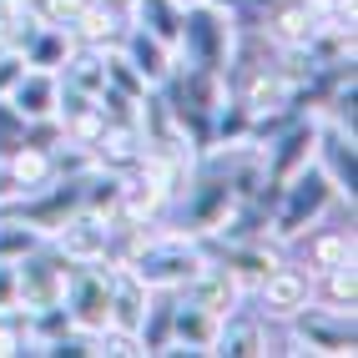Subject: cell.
<instances>
[{"instance_id": "2", "label": "cell", "mask_w": 358, "mask_h": 358, "mask_svg": "<svg viewBox=\"0 0 358 358\" xmlns=\"http://www.w3.org/2000/svg\"><path fill=\"white\" fill-rule=\"evenodd\" d=\"M202 262H207V252H202V243H192V237H162V243H147V237H141L136 252L122 262V268L136 282H147V288H182Z\"/></svg>"}, {"instance_id": "24", "label": "cell", "mask_w": 358, "mask_h": 358, "mask_svg": "<svg viewBox=\"0 0 358 358\" xmlns=\"http://www.w3.org/2000/svg\"><path fill=\"white\" fill-rule=\"evenodd\" d=\"M323 278H328V298L333 303H348L353 308V298H358V278H353V262H338V268H323Z\"/></svg>"}, {"instance_id": "26", "label": "cell", "mask_w": 358, "mask_h": 358, "mask_svg": "<svg viewBox=\"0 0 358 358\" xmlns=\"http://www.w3.org/2000/svg\"><path fill=\"white\" fill-rule=\"evenodd\" d=\"M20 308V273L15 262H0V313H15Z\"/></svg>"}, {"instance_id": "16", "label": "cell", "mask_w": 358, "mask_h": 358, "mask_svg": "<svg viewBox=\"0 0 358 358\" xmlns=\"http://www.w3.org/2000/svg\"><path fill=\"white\" fill-rule=\"evenodd\" d=\"M172 308H177V288H152L147 318L136 328L141 353H166V343H172Z\"/></svg>"}, {"instance_id": "17", "label": "cell", "mask_w": 358, "mask_h": 358, "mask_svg": "<svg viewBox=\"0 0 358 358\" xmlns=\"http://www.w3.org/2000/svg\"><path fill=\"white\" fill-rule=\"evenodd\" d=\"M56 71H61L56 76L61 86H76V91H91V96H96L106 86V51H96V45H71Z\"/></svg>"}, {"instance_id": "25", "label": "cell", "mask_w": 358, "mask_h": 358, "mask_svg": "<svg viewBox=\"0 0 358 358\" xmlns=\"http://www.w3.org/2000/svg\"><path fill=\"white\" fill-rule=\"evenodd\" d=\"M338 262H353V243L348 237H323V243L313 248V268H338Z\"/></svg>"}, {"instance_id": "14", "label": "cell", "mask_w": 358, "mask_h": 358, "mask_svg": "<svg viewBox=\"0 0 358 358\" xmlns=\"http://www.w3.org/2000/svg\"><path fill=\"white\" fill-rule=\"evenodd\" d=\"M257 288H262V303H268V313H278V318L298 313V308L313 298V282H308L303 268H273L268 278L257 282Z\"/></svg>"}, {"instance_id": "12", "label": "cell", "mask_w": 358, "mask_h": 358, "mask_svg": "<svg viewBox=\"0 0 358 358\" xmlns=\"http://www.w3.org/2000/svg\"><path fill=\"white\" fill-rule=\"evenodd\" d=\"M56 91H61V81H56V71H36V66H26L20 71V81L10 86V106L26 116V122H51L56 116Z\"/></svg>"}, {"instance_id": "19", "label": "cell", "mask_w": 358, "mask_h": 358, "mask_svg": "<svg viewBox=\"0 0 358 358\" xmlns=\"http://www.w3.org/2000/svg\"><path fill=\"white\" fill-rule=\"evenodd\" d=\"M71 51V31L61 26V20H41V26L31 31V41L20 45V56H26V66L36 71H56Z\"/></svg>"}, {"instance_id": "20", "label": "cell", "mask_w": 358, "mask_h": 358, "mask_svg": "<svg viewBox=\"0 0 358 358\" xmlns=\"http://www.w3.org/2000/svg\"><path fill=\"white\" fill-rule=\"evenodd\" d=\"M212 353H232V358H248V353H262V328L248 323V318H232L217 328V338H212Z\"/></svg>"}, {"instance_id": "23", "label": "cell", "mask_w": 358, "mask_h": 358, "mask_svg": "<svg viewBox=\"0 0 358 358\" xmlns=\"http://www.w3.org/2000/svg\"><path fill=\"white\" fill-rule=\"evenodd\" d=\"M106 86H116V91H127V96L131 101H141V96H147V81H141V71L122 56V51H106Z\"/></svg>"}, {"instance_id": "5", "label": "cell", "mask_w": 358, "mask_h": 358, "mask_svg": "<svg viewBox=\"0 0 358 358\" xmlns=\"http://www.w3.org/2000/svg\"><path fill=\"white\" fill-rule=\"evenodd\" d=\"M243 202L237 197V182H232V166H217V172H202L192 182V197H187V232L212 237L222 232V222L232 217V207Z\"/></svg>"}, {"instance_id": "28", "label": "cell", "mask_w": 358, "mask_h": 358, "mask_svg": "<svg viewBox=\"0 0 358 358\" xmlns=\"http://www.w3.org/2000/svg\"><path fill=\"white\" fill-rule=\"evenodd\" d=\"M207 6H217V10H237V0H207Z\"/></svg>"}, {"instance_id": "8", "label": "cell", "mask_w": 358, "mask_h": 358, "mask_svg": "<svg viewBox=\"0 0 358 358\" xmlns=\"http://www.w3.org/2000/svg\"><path fill=\"white\" fill-rule=\"evenodd\" d=\"M313 162L323 166V177L333 182V197H348V207L358 202V152H353V136L338 127H318V152Z\"/></svg>"}, {"instance_id": "13", "label": "cell", "mask_w": 358, "mask_h": 358, "mask_svg": "<svg viewBox=\"0 0 358 358\" xmlns=\"http://www.w3.org/2000/svg\"><path fill=\"white\" fill-rule=\"evenodd\" d=\"M147 298H152L147 282H136L127 268H116L111 273V313H106V328H122V333L136 338L141 318H147Z\"/></svg>"}, {"instance_id": "6", "label": "cell", "mask_w": 358, "mask_h": 358, "mask_svg": "<svg viewBox=\"0 0 358 358\" xmlns=\"http://www.w3.org/2000/svg\"><path fill=\"white\" fill-rule=\"evenodd\" d=\"M288 318H293V343H298V348H313V353H353V348H358L353 313L303 303L298 313H288Z\"/></svg>"}, {"instance_id": "21", "label": "cell", "mask_w": 358, "mask_h": 358, "mask_svg": "<svg viewBox=\"0 0 358 358\" xmlns=\"http://www.w3.org/2000/svg\"><path fill=\"white\" fill-rule=\"evenodd\" d=\"M136 15H141V31H152L157 41L177 45V26H182L177 0H136Z\"/></svg>"}, {"instance_id": "27", "label": "cell", "mask_w": 358, "mask_h": 358, "mask_svg": "<svg viewBox=\"0 0 358 358\" xmlns=\"http://www.w3.org/2000/svg\"><path fill=\"white\" fill-rule=\"evenodd\" d=\"M20 71H26V56H20V51H0V96H10V86L20 81Z\"/></svg>"}, {"instance_id": "1", "label": "cell", "mask_w": 358, "mask_h": 358, "mask_svg": "<svg viewBox=\"0 0 358 358\" xmlns=\"http://www.w3.org/2000/svg\"><path fill=\"white\" fill-rule=\"evenodd\" d=\"M333 202V182L323 177V166L318 162H308L298 177H288L278 187V197H273V212H268V227L278 243H293V237H303L308 227H313L323 212Z\"/></svg>"}, {"instance_id": "29", "label": "cell", "mask_w": 358, "mask_h": 358, "mask_svg": "<svg viewBox=\"0 0 358 358\" xmlns=\"http://www.w3.org/2000/svg\"><path fill=\"white\" fill-rule=\"evenodd\" d=\"M10 6H31V10H41V0H10Z\"/></svg>"}, {"instance_id": "7", "label": "cell", "mask_w": 358, "mask_h": 358, "mask_svg": "<svg viewBox=\"0 0 358 358\" xmlns=\"http://www.w3.org/2000/svg\"><path fill=\"white\" fill-rule=\"evenodd\" d=\"M15 273H20V308H51L66 293L71 262L56 248H36V252H26L15 262Z\"/></svg>"}, {"instance_id": "9", "label": "cell", "mask_w": 358, "mask_h": 358, "mask_svg": "<svg viewBox=\"0 0 358 358\" xmlns=\"http://www.w3.org/2000/svg\"><path fill=\"white\" fill-rule=\"evenodd\" d=\"M217 328H222L217 313H207V308L192 303V298H177V308H172V343H166V353H212Z\"/></svg>"}, {"instance_id": "3", "label": "cell", "mask_w": 358, "mask_h": 358, "mask_svg": "<svg viewBox=\"0 0 358 358\" xmlns=\"http://www.w3.org/2000/svg\"><path fill=\"white\" fill-rule=\"evenodd\" d=\"M111 262H71L66 273V293H61V308L76 333L96 338L106 328V313H111Z\"/></svg>"}, {"instance_id": "18", "label": "cell", "mask_w": 358, "mask_h": 358, "mask_svg": "<svg viewBox=\"0 0 358 358\" xmlns=\"http://www.w3.org/2000/svg\"><path fill=\"white\" fill-rule=\"evenodd\" d=\"M212 147H252V106L243 96H222L212 111Z\"/></svg>"}, {"instance_id": "4", "label": "cell", "mask_w": 358, "mask_h": 358, "mask_svg": "<svg viewBox=\"0 0 358 358\" xmlns=\"http://www.w3.org/2000/svg\"><path fill=\"white\" fill-rule=\"evenodd\" d=\"M177 45L187 51V61L202 66V71H227L232 61V26H227V10L207 6V0H197V6H182V26H177Z\"/></svg>"}, {"instance_id": "11", "label": "cell", "mask_w": 358, "mask_h": 358, "mask_svg": "<svg viewBox=\"0 0 358 358\" xmlns=\"http://www.w3.org/2000/svg\"><path fill=\"white\" fill-rule=\"evenodd\" d=\"M182 288H187V298H192V303H202L207 313H217V318H227L232 308H237V298H243V282H237L222 262H202V268L187 278Z\"/></svg>"}, {"instance_id": "22", "label": "cell", "mask_w": 358, "mask_h": 358, "mask_svg": "<svg viewBox=\"0 0 358 358\" xmlns=\"http://www.w3.org/2000/svg\"><path fill=\"white\" fill-rule=\"evenodd\" d=\"M41 248V232L31 222H20V217H6L0 222V262H20L26 252Z\"/></svg>"}, {"instance_id": "15", "label": "cell", "mask_w": 358, "mask_h": 358, "mask_svg": "<svg viewBox=\"0 0 358 358\" xmlns=\"http://www.w3.org/2000/svg\"><path fill=\"white\" fill-rule=\"evenodd\" d=\"M122 56L141 71V81H147V86H162V81H166V71L177 66V61H172V45L157 41L152 31H141V26L127 31V51H122Z\"/></svg>"}, {"instance_id": "10", "label": "cell", "mask_w": 358, "mask_h": 358, "mask_svg": "<svg viewBox=\"0 0 358 358\" xmlns=\"http://www.w3.org/2000/svg\"><path fill=\"white\" fill-rule=\"evenodd\" d=\"M51 237H56V252L66 262H106V217H96L86 207L66 227H56Z\"/></svg>"}, {"instance_id": "30", "label": "cell", "mask_w": 358, "mask_h": 358, "mask_svg": "<svg viewBox=\"0 0 358 358\" xmlns=\"http://www.w3.org/2000/svg\"><path fill=\"white\" fill-rule=\"evenodd\" d=\"M177 6H197V0H177Z\"/></svg>"}]
</instances>
